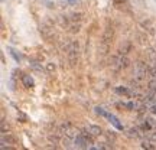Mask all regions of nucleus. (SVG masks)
I'll use <instances>...</instances> for the list:
<instances>
[{"label":"nucleus","instance_id":"1","mask_svg":"<svg viewBox=\"0 0 156 150\" xmlns=\"http://www.w3.org/2000/svg\"><path fill=\"white\" fill-rule=\"evenodd\" d=\"M93 137H94V136H91L87 130H84V131L78 133L77 136L74 137V145H75V147H78V149H90L91 145H93Z\"/></svg>","mask_w":156,"mask_h":150},{"label":"nucleus","instance_id":"2","mask_svg":"<svg viewBox=\"0 0 156 150\" xmlns=\"http://www.w3.org/2000/svg\"><path fill=\"white\" fill-rule=\"evenodd\" d=\"M94 111L97 113L98 116H101V117H104V118H107V120L112 123V124L117 128V130H123V124L120 123V120H119V118H117L114 114H112V113L106 111V110H104V108H101V107H95Z\"/></svg>","mask_w":156,"mask_h":150},{"label":"nucleus","instance_id":"3","mask_svg":"<svg viewBox=\"0 0 156 150\" xmlns=\"http://www.w3.org/2000/svg\"><path fill=\"white\" fill-rule=\"evenodd\" d=\"M113 36H114L113 28L107 26L104 33H103V38H101V54H107L108 52V48H110V44H112V40H113Z\"/></svg>","mask_w":156,"mask_h":150},{"label":"nucleus","instance_id":"4","mask_svg":"<svg viewBox=\"0 0 156 150\" xmlns=\"http://www.w3.org/2000/svg\"><path fill=\"white\" fill-rule=\"evenodd\" d=\"M78 52H80V49H78V42L71 40L67 46V56H68V61H69L71 65H75L78 62Z\"/></svg>","mask_w":156,"mask_h":150},{"label":"nucleus","instance_id":"5","mask_svg":"<svg viewBox=\"0 0 156 150\" xmlns=\"http://www.w3.org/2000/svg\"><path fill=\"white\" fill-rule=\"evenodd\" d=\"M129 64H130L129 58L126 55H122V54H119V55L114 56L112 59V67L114 68L116 71H122L124 68H127Z\"/></svg>","mask_w":156,"mask_h":150},{"label":"nucleus","instance_id":"6","mask_svg":"<svg viewBox=\"0 0 156 150\" xmlns=\"http://www.w3.org/2000/svg\"><path fill=\"white\" fill-rule=\"evenodd\" d=\"M149 69H147V65H146L145 62H137L136 65H134V69H133V77L136 81H142V79H145L146 77V72H147Z\"/></svg>","mask_w":156,"mask_h":150},{"label":"nucleus","instance_id":"7","mask_svg":"<svg viewBox=\"0 0 156 150\" xmlns=\"http://www.w3.org/2000/svg\"><path fill=\"white\" fill-rule=\"evenodd\" d=\"M85 130H87L91 136H94V137H97V136H101V134H103V130H101L100 126H94V124H88V126L85 127Z\"/></svg>","mask_w":156,"mask_h":150},{"label":"nucleus","instance_id":"8","mask_svg":"<svg viewBox=\"0 0 156 150\" xmlns=\"http://www.w3.org/2000/svg\"><path fill=\"white\" fill-rule=\"evenodd\" d=\"M7 51H9V54L12 55V58L15 59V62H17V64H20L23 59V56L19 54V51H16L15 48H12V46H7Z\"/></svg>","mask_w":156,"mask_h":150},{"label":"nucleus","instance_id":"9","mask_svg":"<svg viewBox=\"0 0 156 150\" xmlns=\"http://www.w3.org/2000/svg\"><path fill=\"white\" fill-rule=\"evenodd\" d=\"M22 84H23L25 88H34L35 87V81L30 75H23L22 77Z\"/></svg>","mask_w":156,"mask_h":150},{"label":"nucleus","instance_id":"10","mask_svg":"<svg viewBox=\"0 0 156 150\" xmlns=\"http://www.w3.org/2000/svg\"><path fill=\"white\" fill-rule=\"evenodd\" d=\"M116 92H117V94H120V95H126V97H133V95H134L133 91H130L127 87H117Z\"/></svg>","mask_w":156,"mask_h":150},{"label":"nucleus","instance_id":"11","mask_svg":"<svg viewBox=\"0 0 156 150\" xmlns=\"http://www.w3.org/2000/svg\"><path fill=\"white\" fill-rule=\"evenodd\" d=\"M29 67L32 68L35 72H42V64H39V62L30 61V62H29Z\"/></svg>","mask_w":156,"mask_h":150},{"label":"nucleus","instance_id":"12","mask_svg":"<svg viewBox=\"0 0 156 150\" xmlns=\"http://www.w3.org/2000/svg\"><path fill=\"white\" fill-rule=\"evenodd\" d=\"M132 49V44L130 42H126V46H120V49H119V54H122V55H127L129 51Z\"/></svg>","mask_w":156,"mask_h":150},{"label":"nucleus","instance_id":"13","mask_svg":"<svg viewBox=\"0 0 156 150\" xmlns=\"http://www.w3.org/2000/svg\"><path fill=\"white\" fill-rule=\"evenodd\" d=\"M142 147H143V149H151V150L156 149V146H153V141H152L151 139L143 140V141H142Z\"/></svg>","mask_w":156,"mask_h":150},{"label":"nucleus","instance_id":"14","mask_svg":"<svg viewBox=\"0 0 156 150\" xmlns=\"http://www.w3.org/2000/svg\"><path fill=\"white\" fill-rule=\"evenodd\" d=\"M113 5L116 7H123V6H129L127 0H113Z\"/></svg>","mask_w":156,"mask_h":150},{"label":"nucleus","instance_id":"15","mask_svg":"<svg viewBox=\"0 0 156 150\" xmlns=\"http://www.w3.org/2000/svg\"><path fill=\"white\" fill-rule=\"evenodd\" d=\"M147 89L156 92V78H152L151 81H149V84H147Z\"/></svg>","mask_w":156,"mask_h":150},{"label":"nucleus","instance_id":"16","mask_svg":"<svg viewBox=\"0 0 156 150\" xmlns=\"http://www.w3.org/2000/svg\"><path fill=\"white\" fill-rule=\"evenodd\" d=\"M149 74H151L152 78H156V65H155V67H152L151 69H149Z\"/></svg>","mask_w":156,"mask_h":150},{"label":"nucleus","instance_id":"17","mask_svg":"<svg viewBox=\"0 0 156 150\" xmlns=\"http://www.w3.org/2000/svg\"><path fill=\"white\" fill-rule=\"evenodd\" d=\"M149 113H151L152 116H156V104H153V106L149 107Z\"/></svg>","mask_w":156,"mask_h":150},{"label":"nucleus","instance_id":"18","mask_svg":"<svg viewBox=\"0 0 156 150\" xmlns=\"http://www.w3.org/2000/svg\"><path fill=\"white\" fill-rule=\"evenodd\" d=\"M48 69H49V71H52V69H55V65H48Z\"/></svg>","mask_w":156,"mask_h":150},{"label":"nucleus","instance_id":"19","mask_svg":"<svg viewBox=\"0 0 156 150\" xmlns=\"http://www.w3.org/2000/svg\"><path fill=\"white\" fill-rule=\"evenodd\" d=\"M67 2H69V3H74V0H67Z\"/></svg>","mask_w":156,"mask_h":150},{"label":"nucleus","instance_id":"20","mask_svg":"<svg viewBox=\"0 0 156 150\" xmlns=\"http://www.w3.org/2000/svg\"><path fill=\"white\" fill-rule=\"evenodd\" d=\"M2 2H5V0H2Z\"/></svg>","mask_w":156,"mask_h":150}]
</instances>
